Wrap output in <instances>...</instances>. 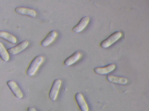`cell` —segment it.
<instances>
[{
  "mask_svg": "<svg viewBox=\"0 0 149 111\" xmlns=\"http://www.w3.org/2000/svg\"><path fill=\"white\" fill-rule=\"evenodd\" d=\"M44 60L43 57L41 55L36 56L31 61L26 71V73L29 76L33 75L38 69Z\"/></svg>",
  "mask_w": 149,
  "mask_h": 111,
  "instance_id": "1",
  "label": "cell"
},
{
  "mask_svg": "<svg viewBox=\"0 0 149 111\" xmlns=\"http://www.w3.org/2000/svg\"><path fill=\"white\" fill-rule=\"evenodd\" d=\"M121 36L122 33L120 32L117 31L114 32L101 42L100 44V47L104 48L109 47L118 40Z\"/></svg>",
  "mask_w": 149,
  "mask_h": 111,
  "instance_id": "2",
  "label": "cell"
},
{
  "mask_svg": "<svg viewBox=\"0 0 149 111\" xmlns=\"http://www.w3.org/2000/svg\"><path fill=\"white\" fill-rule=\"evenodd\" d=\"M61 82V81L59 79H56L54 81L49 93V98L52 101H54L56 99Z\"/></svg>",
  "mask_w": 149,
  "mask_h": 111,
  "instance_id": "3",
  "label": "cell"
},
{
  "mask_svg": "<svg viewBox=\"0 0 149 111\" xmlns=\"http://www.w3.org/2000/svg\"><path fill=\"white\" fill-rule=\"evenodd\" d=\"M29 44L28 41L24 40L16 45L8 48L7 51L8 53L11 55L17 54L25 49L28 45Z\"/></svg>",
  "mask_w": 149,
  "mask_h": 111,
  "instance_id": "4",
  "label": "cell"
},
{
  "mask_svg": "<svg viewBox=\"0 0 149 111\" xmlns=\"http://www.w3.org/2000/svg\"><path fill=\"white\" fill-rule=\"evenodd\" d=\"M15 12L20 15L26 16L31 17H36V13L33 9L23 7H18L15 9Z\"/></svg>",
  "mask_w": 149,
  "mask_h": 111,
  "instance_id": "5",
  "label": "cell"
},
{
  "mask_svg": "<svg viewBox=\"0 0 149 111\" xmlns=\"http://www.w3.org/2000/svg\"><path fill=\"white\" fill-rule=\"evenodd\" d=\"M89 20V17L88 16H84L83 17L77 24L72 27V31L75 33L80 32L86 27Z\"/></svg>",
  "mask_w": 149,
  "mask_h": 111,
  "instance_id": "6",
  "label": "cell"
},
{
  "mask_svg": "<svg viewBox=\"0 0 149 111\" xmlns=\"http://www.w3.org/2000/svg\"><path fill=\"white\" fill-rule=\"evenodd\" d=\"M57 33L55 30L49 32L40 42L41 45L43 47L47 46L51 43L56 39Z\"/></svg>",
  "mask_w": 149,
  "mask_h": 111,
  "instance_id": "7",
  "label": "cell"
},
{
  "mask_svg": "<svg viewBox=\"0 0 149 111\" xmlns=\"http://www.w3.org/2000/svg\"><path fill=\"white\" fill-rule=\"evenodd\" d=\"M6 84L16 97L19 99L22 98L23 94L17 84L14 81H8L7 82Z\"/></svg>",
  "mask_w": 149,
  "mask_h": 111,
  "instance_id": "8",
  "label": "cell"
},
{
  "mask_svg": "<svg viewBox=\"0 0 149 111\" xmlns=\"http://www.w3.org/2000/svg\"><path fill=\"white\" fill-rule=\"evenodd\" d=\"M115 65L111 64L102 67H97L94 68V71L96 74L99 75H104L112 71L115 69Z\"/></svg>",
  "mask_w": 149,
  "mask_h": 111,
  "instance_id": "9",
  "label": "cell"
},
{
  "mask_svg": "<svg viewBox=\"0 0 149 111\" xmlns=\"http://www.w3.org/2000/svg\"><path fill=\"white\" fill-rule=\"evenodd\" d=\"M76 101L81 111H88V107L82 95L79 92L77 93L75 96Z\"/></svg>",
  "mask_w": 149,
  "mask_h": 111,
  "instance_id": "10",
  "label": "cell"
},
{
  "mask_svg": "<svg viewBox=\"0 0 149 111\" xmlns=\"http://www.w3.org/2000/svg\"><path fill=\"white\" fill-rule=\"evenodd\" d=\"M80 53L76 51L67 58L64 61L63 63L66 66H69L76 62L81 58Z\"/></svg>",
  "mask_w": 149,
  "mask_h": 111,
  "instance_id": "11",
  "label": "cell"
},
{
  "mask_svg": "<svg viewBox=\"0 0 149 111\" xmlns=\"http://www.w3.org/2000/svg\"><path fill=\"white\" fill-rule=\"evenodd\" d=\"M0 38L12 44L16 43L17 40L15 37L12 34L3 31H0Z\"/></svg>",
  "mask_w": 149,
  "mask_h": 111,
  "instance_id": "12",
  "label": "cell"
},
{
  "mask_svg": "<svg viewBox=\"0 0 149 111\" xmlns=\"http://www.w3.org/2000/svg\"><path fill=\"white\" fill-rule=\"evenodd\" d=\"M107 79L112 83L124 85L127 82V79L124 77L108 75L107 77Z\"/></svg>",
  "mask_w": 149,
  "mask_h": 111,
  "instance_id": "13",
  "label": "cell"
},
{
  "mask_svg": "<svg viewBox=\"0 0 149 111\" xmlns=\"http://www.w3.org/2000/svg\"><path fill=\"white\" fill-rule=\"evenodd\" d=\"M0 57L4 62L7 61L9 56L7 51L5 48L3 44L0 42Z\"/></svg>",
  "mask_w": 149,
  "mask_h": 111,
  "instance_id": "14",
  "label": "cell"
},
{
  "mask_svg": "<svg viewBox=\"0 0 149 111\" xmlns=\"http://www.w3.org/2000/svg\"><path fill=\"white\" fill-rule=\"evenodd\" d=\"M27 111H37V110L34 108L29 107L28 108Z\"/></svg>",
  "mask_w": 149,
  "mask_h": 111,
  "instance_id": "15",
  "label": "cell"
}]
</instances>
